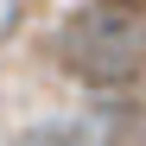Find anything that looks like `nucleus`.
<instances>
[{
  "mask_svg": "<svg viewBox=\"0 0 146 146\" xmlns=\"http://www.w3.org/2000/svg\"><path fill=\"white\" fill-rule=\"evenodd\" d=\"M57 64L89 89H121L146 70V26L127 7H76L57 26Z\"/></svg>",
  "mask_w": 146,
  "mask_h": 146,
  "instance_id": "1",
  "label": "nucleus"
},
{
  "mask_svg": "<svg viewBox=\"0 0 146 146\" xmlns=\"http://www.w3.org/2000/svg\"><path fill=\"white\" fill-rule=\"evenodd\" d=\"M13 146H95V140H89V127H76V121H32Z\"/></svg>",
  "mask_w": 146,
  "mask_h": 146,
  "instance_id": "2",
  "label": "nucleus"
},
{
  "mask_svg": "<svg viewBox=\"0 0 146 146\" xmlns=\"http://www.w3.org/2000/svg\"><path fill=\"white\" fill-rule=\"evenodd\" d=\"M108 7H127V13H133V7H146V0H108Z\"/></svg>",
  "mask_w": 146,
  "mask_h": 146,
  "instance_id": "3",
  "label": "nucleus"
}]
</instances>
